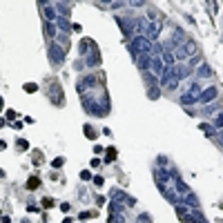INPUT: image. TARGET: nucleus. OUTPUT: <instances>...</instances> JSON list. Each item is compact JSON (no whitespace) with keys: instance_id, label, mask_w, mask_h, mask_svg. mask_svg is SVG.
Wrapping results in <instances>:
<instances>
[{"instance_id":"f257e3e1","label":"nucleus","mask_w":223,"mask_h":223,"mask_svg":"<svg viewBox=\"0 0 223 223\" xmlns=\"http://www.w3.org/2000/svg\"><path fill=\"white\" fill-rule=\"evenodd\" d=\"M49 54H51V60H54L56 65H63V51H60V47H58L56 43L51 45V51H49Z\"/></svg>"},{"instance_id":"f03ea898","label":"nucleus","mask_w":223,"mask_h":223,"mask_svg":"<svg viewBox=\"0 0 223 223\" xmlns=\"http://www.w3.org/2000/svg\"><path fill=\"white\" fill-rule=\"evenodd\" d=\"M214 98H217V89H214V87L205 89L203 94H201V101H203V103H210V101H214Z\"/></svg>"},{"instance_id":"7ed1b4c3","label":"nucleus","mask_w":223,"mask_h":223,"mask_svg":"<svg viewBox=\"0 0 223 223\" xmlns=\"http://www.w3.org/2000/svg\"><path fill=\"white\" fill-rule=\"evenodd\" d=\"M150 65H152V69H154V74H163V63H161V58L156 56V58H150Z\"/></svg>"},{"instance_id":"20e7f679","label":"nucleus","mask_w":223,"mask_h":223,"mask_svg":"<svg viewBox=\"0 0 223 223\" xmlns=\"http://www.w3.org/2000/svg\"><path fill=\"white\" fill-rule=\"evenodd\" d=\"M112 196L114 199H118V201H123V203H129V205H134V199H129V196H125L121 190H114L112 192Z\"/></svg>"},{"instance_id":"39448f33","label":"nucleus","mask_w":223,"mask_h":223,"mask_svg":"<svg viewBox=\"0 0 223 223\" xmlns=\"http://www.w3.org/2000/svg\"><path fill=\"white\" fill-rule=\"evenodd\" d=\"M38 187H40V178L31 176L29 181H27V190H38Z\"/></svg>"},{"instance_id":"423d86ee","label":"nucleus","mask_w":223,"mask_h":223,"mask_svg":"<svg viewBox=\"0 0 223 223\" xmlns=\"http://www.w3.org/2000/svg\"><path fill=\"white\" fill-rule=\"evenodd\" d=\"M56 22L60 25V29H63V31H69V29H71V25H69L65 18H56Z\"/></svg>"},{"instance_id":"0eeeda50","label":"nucleus","mask_w":223,"mask_h":223,"mask_svg":"<svg viewBox=\"0 0 223 223\" xmlns=\"http://www.w3.org/2000/svg\"><path fill=\"white\" fill-rule=\"evenodd\" d=\"M114 159H116V150H114V147H109L107 152H105V161H114Z\"/></svg>"},{"instance_id":"6e6552de","label":"nucleus","mask_w":223,"mask_h":223,"mask_svg":"<svg viewBox=\"0 0 223 223\" xmlns=\"http://www.w3.org/2000/svg\"><path fill=\"white\" fill-rule=\"evenodd\" d=\"M163 58H165V63L170 65V67H172V65H174V56H172V54H170V51H163Z\"/></svg>"},{"instance_id":"1a4fd4ad","label":"nucleus","mask_w":223,"mask_h":223,"mask_svg":"<svg viewBox=\"0 0 223 223\" xmlns=\"http://www.w3.org/2000/svg\"><path fill=\"white\" fill-rule=\"evenodd\" d=\"M43 208H54V199L45 196V199H43Z\"/></svg>"},{"instance_id":"9d476101","label":"nucleus","mask_w":223,"mask_h":223,"mask_svg":"<svg viewBox=\"0 0 223 223\" xmlns=\"http://www.w3.org/2000/svg\"><path fill=\"white\" fill-rule=\"evenodd\" d=\"M36 89H38V85H36V83H27V85H25V92H29V94H31V92H36Z\"/></svg>"},{"instance_id":"9b49d317","label":"nucleus","mask_w":223,"mask_h":223,"mask_svg":"<svg viewBox=\"0 0 223 223\" xmlns=\"http://www.w3.org/2000/svg\"><path fill=\"white\" fill-rule=\"evenodd\" d=\"M85 134H87V138H92V141L96 138V132H94V129H92V127H89V125H87V127H85Z\"/></svg>"},{"instance_id":"f8f14e48","label":"nucleus","mask_w":223,"mask_h":223,"mask_svg":"<svg viewBox=\"0 0 223 223\" xmlns=\"http://www.w3.org/2000/svg\"><path fill=\"white\" fill-rule=\"evenodd\" d=\"M18 147H22V150H27V147H29V143H27L25 138H20V141H18Z\"/></svg>"},{"instance_id":"ddd939ff","label":"nucleus","mask_w":223,"mask_h":223,"mask_svg":"<svg viewBox=\"0 0 223 223\" xmlns=\"http://www.w3.org/2000/svg\"><path fill=\"white\" fill-rule=\"evenodd\" d=\"M201 129H203V132H208V134H210V136H212V134H214V129H212L210 125H201Z\"/></svg>"},{"instance_id":"4468645a","label":"nucleus","mask_w":223,"mask_h":223,"mask_svg":"<svg viewBox=\"0 0 223 223\" xmlns=\"http://www.w3.org/2000/svg\"><path fill=\"white\" fill-rule=\"evenodd\" d=\"M174 54H176V58H185V51H183V49H178V47L174 49Z\"/></svg>"},{"instance_id":"2eb2a0df","label":"nucleus","mask_w":223,"mask_h":223,"mask_svg":"<svg viewBox=\"0 0 223 223\" xmlns=\"http://www.w3.org/2000/svg\"><path fill=\"white\" fill-rule=\"evenodd\" d=\"M63 163H65V159H56V161H54V167H60Z\"/></svg>"},{"instance_id":"dca6fc26","label":"nucleus","mask_w":223,"mask_h":223,"mask_svg":"<svg viewBox=\"0 0 223 223\" xmlns=\"http://www.w3.org/2000/svg\"><path fill=\"white\" fill-rule=\"evenodd\" d=\"M7 118H9V121H13V118H16V112H11V109H9V112H7Z\"/></svg>"},{"instance_id":"f3484780","label":"nucleus","mask_w":223,"mask_h":223,"mask_svg":"<svg viewBox=\"0 0 223 223\" xmlns=\"http://www.w3.org/2000/svg\"><path fill=\"white\" fill-rule=\"evenodd\" d=\"M5 147H7V145H5V141H0V150H5Z\"/></svg>"},{"instance_id":"a211bd4d","label":"nucleus","mask_w":223,"mask_h":223,"mask_svg":"<svg viewBox=\"0 0 223 223\" xmlns=\"http://www.w3.org/2000/svg\"><path fill=\"white\" fill-rule=\"evenodd\" d=\"M0 107H2V98H0Z\"/></svg>"}]
</instances>
